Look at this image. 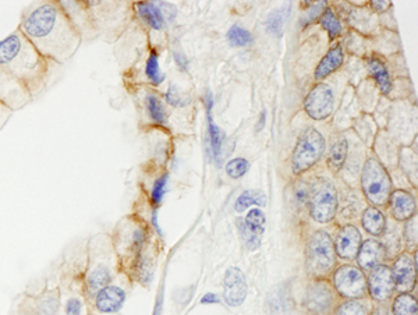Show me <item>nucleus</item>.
I'll list each match as a JSON object with an SVG mask.
<instances>
[{
  "label": "nucleus",
  "mask_w": 418,
  "mask_h": 315,
  "mask_svg": "<svg viewBox=\"0 0 418 315\" xmlns=\"http://www.w3.org/2000/svg\"><path fill=\"white\" fill-rule=\"evenodd\" d=\"M254 205L265 206L267 205L265 194L263 191H257V190H246L237 197V200L235 202V209H236V212L243 214Z\"/></svg>",
  "instance_id": "nucleus-30"
},
{
  "label": "nucleus",
  "mask_w": 418,
  "mask_h": 315,
  "mask_svg": "<svg viewBox=\"0 0 418 315\" xmlns=\"http://www.w3.org/2000/svg\"><path fill=\"white\" fill-rule=\"evenodd\" d=\"M34 101L27 88L11 74L0 69V102L11 112L21 111Z\"/></svg>",
  "instance_id": "nucleus-15"
},
{
  "label": "nucleus",
  "mask_w": 418,
  "mask_h": 315,
  "mask_svg": "<svg viewBox=\"0 0 418 315\" xmlns=\"http://www.w3.org/2000/svg\"><path fill=\"white\" fill-rule=\"evenodd\" d=\"M11 115H13V112L0 102V130L7 125Z\"/></svg>",
  "instance_id": "nucleus-42"
},
{
  "label": "nucleus",
  "mask_w": 418,
  "mask_h": 315,
  "mask_svg": "<svg viewBox=\"0 0 418 315\" xmlns=\"http://www.w3.org/2000/svg\"><path fill=\"white\" fill-rule=\"evenodd\" d=\"M416 270H417V251H414V255L409 251H405L396 255L391 267V271L395 282V290L398 293L413 292V289L416 288Z\"/></svg>",
  "instance_id": "nucleus-14"
},
{
  "label": "nucleus",
  "mask_w": 418,
  "mask_h": 315,
  "mask_svg": "<svg viewBox=\"0 0 418 315\" xmlns=\"http://www.w3.org/2000/svg\"><path fill=\"white\" fill-rule=\"evenodd\" d=\"M111 241L118 257L119 272L130 282L148 285L153 275L155 260L148 225L137 215H129L116 225Z\"/></svg>",
  "instance_id": "nucleus-2"
},
{
  "label": "nucleus",
  "mask_w": 418,
  "mask_h": 315,
  "mask_svg": "<svg viewBox=\"0 0 418 315\" xmlns=\"http://www.w3.org/2000/svg\"><path fill=\"white\" fill-rule=\"evenodd\" d=\"M288 13H290V6H281L280 8L272 11L267 18V31L275 36H280Z\"/></svg>",
  "instance_id": "nucleus-31"
},
{
  "label": "nucleus",
  "mask_w": 418,
  "mask_h": 315,
  "mask_svg": "<svg viewBox=\"0 0 418 315\" xmlns=\"http://www.w3.org/2000/svg\"><path fill=\"white\" fill-rule=\"evenodd\" d=\"M249 293V285L244 272L239 267L226 270L223 279V299L230 307H240Z\"/></svg>",
  "instance_id": "nucleus-18"
},
{
  "label": "nucleus",
  "mask_w": 418,
  "mask_h": 315,
  "mask_svg": "<svg viewBox=\"0 0 418 315\" xmlns=\"http://www.w3.org/2000/svg\"><path fill=\"white\" fill-rule=\"evenodd\" d=\"M386 258V251L382 243L375 239H367L361 243V247L354 261H357V267L363 272H370L372 268L384 264Z\"/></svg>",
  "instance_id": "nucleus-21"
},
{
  "label": "nucleus",
  "mask_w": 418,
  "mask_h": 315,
  "mask_svg": "<svg viewBox=\"0 0 418 315\" xmlns=\"http://www.w3.org/2000/svg\"><path fill=\"white\" fill-rule=\"evenodd\" d=\"M145 105H146L148 115L153 120V123H156L159 126L166 125V112H165V108H163L162 102L155 95H151V94L146 95Z\"/></svg>",
  "instance_id": "nucleus-33"
},
{
  "label": "nucleus",
  "mask_w": 418,
  "mask_h": 315,
  "mask_svg": "<svg viewBox=\"0 0 418 315\" xmlns=\"http://www.w3.org/2000/svg\"><path fill=\"white\" fill-rule=\"evenodd\" d=\"M326 148L325 139L316 129L304 130L297 139L291 154V172L294 176H301L312 169L323 155Z\"/></svg>",
  "instance_id": "nucleus-8"
},
{
  "label": "nucleus",
  "mask_w": 418,
  "mask_h": 315,
  "mask_svg": "<svg viewBox=\"0 0 418 315\" xmlns=\"http://www.w3.org/2000/svg\"><path fill=\"white\" fill-rule=\"evenodd\" d=\"M212 97L208 94L207 97V113H208V132H209V144H211V154L215 160H219L222 144H223V134L221 129L215 125L212 118Z\"/></svg>",
  "instance_id": "nucleus-24"
},
{
  "label": "nucleus",
  "mask_w": 418,
  "mask_h": 315,
  "mask_svg": "<svg viewBox=\"0 0 418 315\" xmlns=\"http://www.w3.org/2000/svg\"><path fill=\"white\" fill-rule=\"evenodd\" d=\"M386 216L379 208L367 206L361 215V226L372 237H382L386 230Z\"/></svg>",
  "instance_id": "nucleus-22"
},
{
  "label": "nucleus",
  "mask_w": 418,
  "mask_h": 315,
  "mask_svg": "<svg viewBox=\"0 0 418 315\" xmlns=\"http://www.w3.org/2000/svg\"><path fill=\"white\" fill-rule=\"evenodd\" d=\"M167 178H169L167 174H162L160 177H158L155 180V183L152 186V190H151V204H152L153 209H156L162 204V201H163L166 186H167Z\"/></svg>",
  "instance_id": "nucleus-38"
},
{
  "label": "nucleus",
  "mask_w": 418,
  "mask_h": 315,
  "mask_svg": "<svg viewBox=\"0 0 418 315\" xmlns=\"http://www.w3.org/2000/svg\"><path fill=\"white\" fill-rule=\"evenodd\" d=\"M219 298L216 293H205L204 298L201 299V304H218Z\"/></svg>",
  "instance_id": "nucleus-43"
},
{
  "label": "nucleus",
  "mask_w": 418,
  "mask_h": 315,
  "mask_svg": "<svg viewBox=\"0 0 418 315\" xmlns=\"http://www.w3.org/2000/svg\"><path fill=\"white\" fill-rule=\"evenodd\" d=\"M361 191L371 206L382 208L386 206L388 200L393 191L391 174L382 162L377 158H368L361 169L360 177Z\"/></svg>",
  "instance_id": "nucleus-6"
},
{
  "label": "nucleus",
  "mask_w": 418,
  "mask_h": 315,
  "mask_svg": "<svg viewBox=\"0 0 418 315\" xmlns=\"http://www.w3.org/2000/svg\"><path fill=\"white\" fill-rule=\"evenodd\" d=\"M145 73L146 77L151 80L152 84H160L165 80V74L160 71L159 67V60H158V55L155 52H151L149 57L146 59V66H145Z\"/></svg>",
  "instance_id": "nucleus-36"
},
{
  "label": "nucleus",
  "mask_w": 418,
  "mask_h": 315,
  "mask_svg": "<svg viewBox=\"0 0 418 315\" xmlns=\"http://www.w3.org/2000/svg\"><path fill=\"white\" fill-rule=\"evenodd\" d=\"M265 118H267V113H265V111H263L260 122L257 123V132H261L264 129V126H265Z\"/></svg>",
  "instance_id": "nucleus-46"
},
{
  "label": "nucleus",
  "mask_w": 418,
  "mask_h": 315,
  "mask_svg": "<svg viewBox=\"0 0 418 315\" xmlns=\"http://www.w3.org/2000/svg\"><path fill=\"white\" fill-rule=\"evenodd\" d=\"M343 60H344V55H343L342 46L336 45V46L330 48L329 52L322 57V60L316 66L315 80L321 81V80H325L326 77H329L332 73H335L337 69H340V66L343 64Z\"/></svg>",
  "instance_id": "nucleus-23"
},
{
  "label": "nucleus",
  "mask_w": 418,
  "mask_h": 315,
  "mask_svg": "<svg viewBox=\"0 0 418 315\" xmlns=\"http://www.w3.org/2000/svg\"><path fill=\"white\" fill-rule=\"evenodd\" d=\"M395 292V282L389 265L381 264L368 272L367 295L372 302L384 304L391 300Z\"/></svg>",
  "instance_id": "nucleus-12"
},
{
  "label": "nucleus",
  "mask_w": 418,
  "mask_h": 315,
  "mask_svg": "<svg viewBox=\"0 0 418 315\" xmlns=\"http://www.w3.org/2000/svg\"><path fill=\"white\" fill-rule=\"evenodd\" d=\"M136 10L139 11V17L153 29H162L165 20L163 14L156 4L152 1H139L136 4Z\"/></svg>",
  "instance_id": "nucleus-26"
},
{
  "label": "nucleus",
  "mask_w": 418,
  "mask_h": 315,
  "mask_svg": "<svg viewBox=\"0 0 418 315\" xmlns=\"http://www.w3.org/2000/svg\"><path fill=\"white\" fill-rule=\"evenodd\" d=\"M265 225L267 216L260 208H253L244 218L237 219V230L247 250L256 251L260 248Z\"/></svg>",
  "instance_id": "nucleus-11"
},
{
  "label": "nucleus",
  "mask_w": 418,
  "mask_h": 315,
  "mask_svg": "<svg viewBox=\"0 0 418 315\" xmlns=\"http://www.w3.org/2000/svg\"><path fill=\"white\" fill-rule=\"evenodd\" d=\"M347 153H349V144L346 139H339L332 144L326 159L328 167L332 173H339L342 170L347 159Z\"/></svg>",
  "instance_id": "nucleus-25"
},
{
  "label": "nucleus",
  "mask_w": 418,
  "mask_h": 315,
  "mask_svg": "<svg viewBox=\"0 0 418 315\" xmlns=\"http://www.w3.org/2000/svg\"><path fill=\"white\" fill-rule=\"evenodd\" d=\"M325 6H326V1H318L316 4H312V7H311V8L302 15V18L300 20V24H301L302 27H305L307 24L315 21V18H316L318 15H322V13H323V10H325Z\"/></svg>",
  "instance_id": "nucleus-39"
},
{
  "label": "nucleus",
  "mask_w": 418,
  "mask_h": 315,
  "mask_svg": "<svg viewBox=\"0 0 418 315\" xmlns=\"http://www.w3.org/2000/svg\"><path fill=\"white\" fill-rule=\"evenodd\" d=\"M370 315H393L391 313V309L389 307H386V306H384V304H381V306H377V307H374L372 310H371V314Z\"/></svg>",
  "instance_id": "nucleus-44"
},
{
  "label": "nucleus",
  "mask_w": 418,
  "mask_h": 315,
  "mask_svg": "<svg viewBox=\"0 0 418 315\" xmlns=\"http://www.w3.org/2000/svg\"><path fill=\"white\" fill-rule=\"evenodd\" d=\"M166 99H167V104H170L172 106H184L187 105V99H184L179 90L174 87V85H170L167 94H166Z\"/></svg>",
  "instance_id": "nucleus-40"
},
{
  "label": "nucleus",
  "mask_w": 418,
  "mask_h": 315,
  "mask_svg": "<svg viewBox=\"0 0 418 315\" xmlns=\"http://www.w3.org/2000/svg\"><path fill=\"white\" fill-rule=\"evenodd\" d=\"M249 160L244 158H235L228 162L226 164V173L230 178H242L249 172Z\"/></svg>",
  "instance_id": "nucleus-37"
},
{
  "label": "nucleus",
  "mask_w": 418,
  "mask_h": 315,
  "mask_svg": "<svg viewBox=\"0 0 418 315\" xmlns=\"http://www.w3.org/2000/svg\"><path fill=\"white\" fill-rule=\"evenodd\" d=\"M371 310L372 307L367 299L342 300L336 304L330 315H370Z\"/></svg>",
  "instance_id": "nucleus-28"
},
{
  "label": "nucleus",
  "mask_w": 418,
  "mask_h": 315,
  "mask_svg": "<svg viewBox=\"0 0 418 315\" xmlns=\"http://www.w3.org/2000/svg\"><path fill=\"white\" fill-rule=\"evenodd\" d=\"M367 64H368L370 74L377 81L379 90L384 94H389L392 90V83H391V77H389V73H388V69L385 67V64L379 59H375V57H371Z\"/></svg>",
  "instance_id": "nucleus-29"
},
{
  "label": "nucleus",
  "mask_w": 418,
  "mask_h": 315,
  "mask_svg": "<svg viewBox=\"0 0 418 315\" xmlns=\"http://www.w3.org/2000/svg\"><path fill=\"white\" fill-rule=\"evenodd\" d=\"M228 39H229L230 45L239 46V48L250 46L254 42L253 34L240 25L230 27V29L228 31Z\"/></svg>",
  "instance_id": "nucleus-32"
},
{
  "label": "nucleus",
  "mask_w": 418,
  "mask_h": 315,
  "mask_svg": "<svg viewBox=\"0 0 418 315\" xmlns=\"http://www.w3.org/2000/svg\"><path fill=\"white\" fill-rule=\"evenodd\" d=\"M127 299V290L123 285L116 284V279L101 289L91 302V312L108 315L119 313Z\"/></svg>",
  "instance_id": "nucleus-16"
},
{
  "label": "nucleus",
  "mask_w": 418,
  "mask_h": 315,
  "mask_svg": "<svg viewBox=\"0 0 418 315\" xmlns=\"http://www.w3.org/2000/svg\"><path fill=\"white\" fill-rule=\"evenodd\" d=\"M361 243L363 237L358 227L354 225H343L333 239L336 257L346 261H354Z\"/></svg>",
  "instance_id": "nucleus-19"
},
{
  "label": "nucleus",
  "mask_w": 418,
  "mask_h": 315,
  "mask_svg": "<svg viewBox=\"0 0 418 315\" xmlns=\"http://www.w3.org/2000/svg\"><path fill=\"white\" fill-rule=\"evenodd\" d=\"M321 25L326 29L330 39H335L342 32V22L336 17V14L332 11V8L326 7L321 15Z\"/></svg>",
  "instance_id": "nucleus-34"
},
{
  "label": "nucleus",
  "mask_w": 418,
  "mask_h": 315,
  "mask_svg": "<svg viewBox=\"0 0 418 315\" xmlns=\"http://www.w3.org/2000/svg\"><path fill=\"white\" fill-rule=\"evenodd\" d=\"M336 261L332 236L322 229L311 233L305 244V272L309 279H328Z\"/></svg>",
  "instance_id": "nucleus-5"
},
{
  "label": "nucleus",
  "mask_w": 418,
  "mask_h": 315,
  "mask_svg": "<svg viewBox=\"0 0 418 315\" xmlns=\"http://www.w3.org/2000/svg\"><path fill=\"white\" fill-rule=\"evenodd\" d=\"M337 191L330 180L318 178L309 184L307 208L314 222L319 225L332 222L337 214Z\"/></svg>",
  "instance_id": "nucleus-7"
},
{
  "label": "nucleus",
  "mask_w": 418,
  "mask_h": 315,
  "mask_svg": "<svg viewBox=\"0 0 418 315\" xmlns=\"http://www.w3.org/2000/svg\"><path fill=\"white\" fill-rule=\"evenodd\" d=\"M402 239L405 240L407 250L416 251V247H417V215L405 222V226L402 229Z\"/></svg>",
  "instance_id": "nucleus-35"
},
{
  "label": "nucleus",
  "mask_w": 418,
  "mask_h": 315,
  "mask_svg": "<svg viewBox=\"0 0 418 315\" xmlns=\"http://www.w3.org/2000/svg\"><path fill=\"white\" fill-rule=\"evenodd\" d=\"M371 6H372V8L374 10H377V11H385L389 6H391V3L389 1H386V0H382V1H371Z\"/></svg>",
  "instance_id": "nucleus-45"
},
{
  "label": "nucleus",
  "mask_w": 418,
  "mask_h": 315,
  "mask_svg": "<svg viewBox=\"0 0 418 315\" xmlns=\"http://www.w3.org/2000/svg\"><path fill=\"white\" fill-rule=\"evenodd\" d=\"M18 29L41 55L56 64L69 62L83 42L60 1L53 0L31 3L21 15Z\"/></svg>",
  "instance_id": "nucleus-1"
},
{
  "label": "nucleus",
  "mask_w": 418,
  "mask_h": 315,
  "mask_svg": "<svg viewBox=\"0 0 418 315\" xmlns=\"http://www.w3.org/2000/svg\"><path fill=\"white\" fill-rule=\"evenodd\" d=\"M118 272V257L111 237L106 234L91 237L85 247V261L81 274V289L90 312L95 295L112 284L116 279Z\"/></svg>",
  "instance_id": "nucleus-4"
},
{
  "label": "nucleus",
  "mask_w": 418,
  "mask_h": 315,
  "mask_svg": "<svg viewBox=\"0 0 418 315\" xmlns=\"http://www.w3.org/2000/svg\"><path fill=\"white\" fill-rule=\"evenodd\" d=\"M330 284L342 300L367 299V276L354 265L336 267L330 275Z\"/></svg>",
  "instance_id": "nucleus-9"
},
{
  "label": "nucleus",
  "mask_w": 418,
  "mask_h": 315,
  "mask_svg": "<svg viewBox=\"0 0 418 315\" xmlns=\"http://www.w3.org/2000/svg\"><path fill=\"white\" fill-rule=\"evenodd\" d=\"M391 313L393 315H418L417 298L410 293H398L391 306Z\"/></svg>",
  "instance_id": "nucleus-27"
},
{
  "label": "nucleus",
  "mask_w": 418,
  "mask_h": 315,
  "mask_svg": "<svg viewBox=\"0 0 418 315\" xmlns=\"http://www.w3.org/2000/svg\"><path fill=\"white\" fill-rule=\"evenodd\" d=\"M337 299L328 279H309L301 304L308 315H330L337 304Z\"/></svg>",
  "instance_id": "nucleus-10"
},
{
  "label": "nucleus",
  "mask_w": 418,
  "mask_h": 315,
  "mask_svg": "<svg viewBox=\"0 0 418 315\" xmlns=\"http://www.w3.org/2000/svg\"><path fill=\"white\" fill-rule=\"evenodd\" d=\"M14 315H39L36 312H35V309L31 306V303L28 302V299L24 296V295H21V302L18 303V306H17V312H15V314Z\"/></svg>",
  "instance_id": "nucleus-41"
},
{
  "label": "nucleus",
  "mask_w": 418,
  "mask_h": 315,
  "mask_svg": "<svg viewBox=\"0 0 418 315\" xmlns=\"http://www.w3.org/2000/svg\"><path fill=\"white\" fill-rule=\"evenodd\" d=\"M386 205L389 208L391 216L399 223H403L417 215V200L406 190L392 191Z\"/></svg>",
  "instance_id": "nucleus-20"
},
{
  "label": "nucleus",
  "mask_w": 418,
  "mask_h": 315,
  "mask_svg": "<svg viewBox=\"0 0 418 315\" xmlns=\"http://www.w3.org/2000/svg\"><path fill=\"white\" fill-rule=\"evenodd\" d=\"M55 66L18 28L0 41V69L20 81L32 98L48 88Z\"/></svg>",
  "instance_id": "nucleus-3"
},
{
  "label": "nucleus",
  "mask_w": 418,
  "mask_h": 315,
  "mask_svg": "<svg viewBox=\"0 0 418 315\" xmlns=\"http://www.w3.org/2000/svg\"><path fill=\"white\" fill-rule=\"evenodd\" d=\"M335 108V95L328 84L319 83L311 88L304 99V109L314 120H323L329 118Z\"/></svg>",
  "instance_id": "nucleus-13"
},
{
  "label": "nucleus",
  "mask_w": 418,
  "mask_h": 315,
  "mask_svg": "<svg viewBox=\"0 0 418 315\" xmlns=\"http://www.w3.org/2000/svg\"><path fill=\"white\" fill-rule=\"evenodd\" d=\"M22 295L39 315H59L62 310V290L59 284L49 286L46 282L39 292H25Z\"/></svg>",
  "instance_id": "nucleus-17"
}]
</instances>
